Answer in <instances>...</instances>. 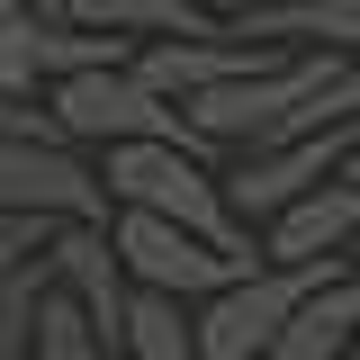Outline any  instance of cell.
I'll return each mask as SVG.
<instances>
[{
	"mask_svg": "<svg viewBox=\"0 0 360 360\" xmlns=\"http://www.w3.org/2000/svg\"><path fill=\"white\" fill-rule=\"evenodd\" d=\"M252 9H279V0H252Z\"/></svg>",
	"mask_w": 360,
	"mask_h": 360,
	"instance_id": "cell-19",
	"label": "cell"
},
{
	"mask_svg": "<svg viewBox=\"0 0 360 360\" xmlns=\"http://www.w3.org/2000/svg\"><path fill=\"white\" fill-rule=\"evenodd\" d=\"M45 225H18V217H0V279H18V270H37L45 262Z\"/></svg>",
	"mask_w": 360,
	"mask_h": 360,
	"instance_id": "cell-14",
	"label": "cell"
},
{
	"mask_svg": "<svg viewBox=\"0 0 360 360\" xmlns=\"http://www.w3.org/2000/svg\"><path fill=\"white\" fill-rule=\"evenodd\" d=\"M352 172H360V162H352Z\"/></svg>",
	"mask_w": 360,
	"mask_h": 360,
	"instance_id": "cell-20",
	"label": "cell"
},
{
	"mask_svg": "<svg viewBox=\"0 0 360 360\" xmlns=\"http://www.w3.org/2000/svg\"><path fill=\"white\" fill-rule=\"evenodd\" d=\"M352 243H360V172H342L262 234V262L270 270H342Z\"/></svg>",
	"mask_w": 360,
	"mask_h": 360,
	"instance_id": "cell-8",
	"label": "cell"
},
{
	"mask_svg": "<svg viewBox=\"0 0 360 360\" xmlns=\"http://www.w3.org/2000/svg\"><path fill=\"white\" fill-rule=\"evenodd\" d=\"M342 270H352V279H360V243H352V262H342Z\"/></svg>",
	"mask_w": 360,
	"mask_h": 360,
	"instance_id": "cell-18",
	"label": "cell"
},
{
	"mask_svg": "<svg viewBox=\"0 0 360 360\" xmlns=\"http://www.w3.org/2000/svg\"><path fill=\"white\" fill-rule=\"evenodd\" d=\"M45 117H54V135H63L72 153H90V162H108V153H127V144H180V135H189V117H180L162 90L135 82V63H108V72H82V82L45 90Z\"/></svg>",
	"mask_w": 360,
	"mask_h": 360,
	"instance_id": "cell-2",
	"label": "cell"
},
{
	"mask_svg": "<svg viewBox=\"0 0 360 360\" xmlns=\"http://www.w3.org/2000/svg\"><path fill=\"white\" fill-rule=\"evenodd\" d=\"M45 135H54L45 99H9V90H0V153H9V144H45Z\"/></svg>",
	"mask_w": 360,
	"mask_h": 360,
	"instance_id": "cell-15",
	"label": "cell"
},
{
	"mask_svg": "<svg viewBox=\"0 0 360 360\" xmlns=\"http://www.w3.org/2000/svg\"><path fill=\"white\" fill-rule=\"evenodd\" d=\"M189 9H198V18H217V27H225V18H243L252 0H189Z\"/></svg>",
	"mask_w": 360,
	"mask_h": 360,
	"instance_id": "cell-17",
	"label": "cell"
},
{
	"mask_svg": "<svg viewBox=\"0 0 360 360\" xmlns=\"http://www.w3.org/2000/svg\"><path fill=\"white\" fill-rule=\"evenodd\" d=\"M270 360H360V279L352 270H333V279L307 288V307L288 315V333H279Z\"/></svg>",
	"mask_w": 360,
	"mask_h": 360,
	"instance_id": "cell-10",
	"label": "cell"
},
{
	"mask_svg": "<svg viewBox=\"0 0 360 360\" xmlns=\"http://www.w3.org/2000/svg\"><path fill=\"white\" fill-rule=\"evenodd\" d=\"M270 63H279V54H262V45H243V37H225V27H207V37L144 45V54H135V82L162 90L172 108H198L207 90H234V82H252V72H270Z\"/></svg>",
	"mask_w": 360,
	"mask_h": 360,
	"instance_id": "cell-7",
	"label": "cell"
},
{
	"mask_svg": "<svg viewBox=\"0 0 360 360\" xmlns=\"http://www.w3.org/2000/svg\"><path fill=\"white\" fill-rule=\"evenodd\" d=\"M352 162H360V127H324V135H288V144H262V153H234L225 162V207L262 243L297 198H315L324 180H342Z\"/></svg>",
	"mask_w": 360,
	"mask_h": 360,
	"instance_id": "cell-3",
	"label": "cell"
},
{
	"mask_svg": "<svg viewBox=\"0 0 360 360\" xmlns=\"http://www.w3.org/2000/svg\"><path fill=\"white\" fill-rule=\"evenodd\" d=\"M117 360H198V307H180V297H153V288H135Z\"/></svg>",
	"mask_w": 360,
	"mask_h": 360,
	"instance_id": "cell-11",
	"label": "cell"
},
{
	"mask_svg": "<svg viewBox=\"0 0 360 360\" xmlns=\"http://www.w3.org/2000/svg\"><path fill=\"white\" fill-rule=\"evenodd\" d=\"M0 217L45 225V234H72V225H117V207H108L99 162L72 153L63 135H45V144H9V153H0Z\"/></svg>",
	"mask_w": 360,
	"mask_h": 360,
	"instance_id": "cell-4",
	"label": "cell"
},
{
	"mask_svg": "<svg viewBox=\"0 0 360 360\" xmlns=\"http://www.w3.org/2000/svg\"><path fill=\"white\" fill-rule=\"evenodd\" d=\"M27 360H117V352H108V342H99V324H90V315L72 307L54 279H45V307H37V352H27Z\"/></svg>",
	"mask_w": 360,
	"mask_h": 360,
	"instance_id": "cell-12",
	"label": "cell"
},
{
	"mask_svg": "<svg viewBox=\"0 0 360 360\" xmlns=\"http://www.w3.org/2000/svg\"><path fill=\"white\" fill-rule=\"evenodd\" d=\"M108 243H117V262H127V288H153V297H180V307H207L234 279L262 270V252H217V243H198V234H180V225H153V217H117Z\"/></svg>",
	"mask_w": 360,
	"mask_h": 360,
	"instance_id": "cell-5",
	"label": "cell"
},
{
	"mask_svg": "<svg viewBox=\"0 0 360 360\" xmlns=\"http://www.w3.org/2000/svg\"><path fill=\"white\" fill-rule=\"evenodd\" d=\"M99 180H108V207H117V217L180 225V234H198V243H217V252H262V243L234 225V207H225V162L198 135H180V144H127V153L99 162Z\"/></svg>",
	"mask_w": 360,
	"mask_h": 360,
	"instance_id": "cell-1",
	"label": "cell"
},
{
	"mask_svg": "<svg viewBox=\"0 0 360 360\" xmlns=\"http://www.w3.org/2000/svg\"><path fill=\"white\" fill-rule=\"evenodd\" d=\"M315 279H333V270H270L262 262L252 279H234L225 297H207L198 307V360H270Z\"/></svg>",
	"mask_w": 360,
	"mask_h": 360,
	"instance_id": "cell-6",
	"label": "cell"
},
{
	"mask_svg": "<svg viewBox=\"0 0 360 360\" xmlns=\"http://www.w3.org/2000/svg\"><path fill=\"white\" fill-rule=\"evenodd\" d=\"M45 279H54V288H63L90 324H99V342H108V352L127 342L135 288H127V262H117L108 225H72V234H54V243H45Z\"/></svg>",
	"mask_w": 360,
	"mask_h": 360,
	"instance_id": "cell-9",
	"label": "cell"
},
{
	"mask_svg": "<svg viewBox=\"0 0 360 360\" xmlns=\"http://www.w3.org/2000/svg\"><path fill=\"white\" fill-rule=\"evenodd\" d=\"M37 307H45V262L0 279V360H27L37 352Z\"/></svg>",
	"mask_w": 360,
	"mask_h": 360,
	"instance_id": "cell-13",
	"label": "cell"
},
{
	"mask_svg": "<svg viewBox=\"0 0 360 360\" xmlns=\"http://www.w3.org/2000/svg\"><path fill=\"white\" fill-rule=\"evenodd\" d=\"M324 127H360V63H342V82L324 99Z\"/></svg>",
	"mask_w": 360,
	"mask_h": 360,
	"instance_id": "cell-16",
	"label": "cell"
}]
</instances>
